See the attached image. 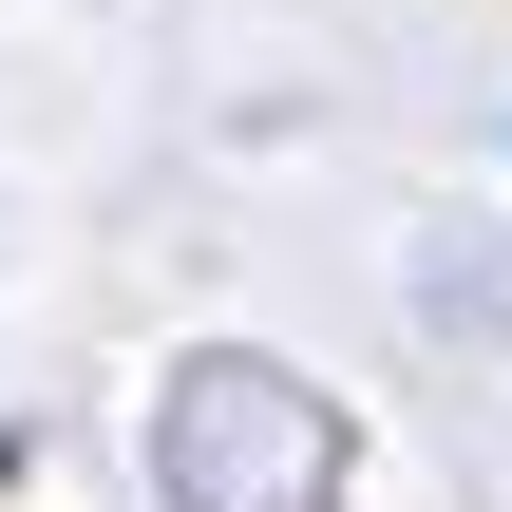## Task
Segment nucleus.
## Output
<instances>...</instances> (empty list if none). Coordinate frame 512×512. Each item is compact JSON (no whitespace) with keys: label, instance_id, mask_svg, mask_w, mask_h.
<instances>
[{"label":"nucleus","instance_id":"f257e3e1","mask_svg":"<svg viewBox=\"0 0 512 512\" xmlns=\"http://www.w3.org/2000/svg\"><path fill=\"white\" fill-rule=\"evenodd\" d=\"M361 475V418L304 380V361H247V342H190L152 380V494L171 512H342Z\"/></svg>","mask_w":512,"mask_h":512}]
</instances>
